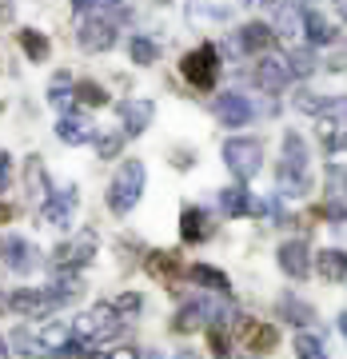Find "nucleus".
I'll list each match as a JSON object with an SVG mask.
<instances>
[{
  "label": "nucleus",
  "instance_id": "41",
  "mask_svg": "<svg viewBox=\"0 0 347 359\" xmlns=\"http://www.w3.org/2000/svg\"><path fill=\"white\" fill-rule=\"evenodd\" d=\"M8 184H13V168H8V156L0 152V192H4Z\"/></svg>",
  "mask_w": 347,
  "mask_h": 359
},
{
  "label": "nucleus",
  "instance_id": "9",
  "mask_svg": "<svg viewBox=\"0 0 347 359\" xmlns=\"http://www.w3.org/2000/svg\"><path fill=\"white\" fill-rule=\"evenodd\" d=\"M76 40L84 52H108L116 44V25L108 16H88V20H80Z\"/></svg>",
  "mask_w": 347,
  "mask_h": 359
},
{
  "label": "nucleus",
  "instance_id": "2",
  "mask_svg": "<svg viewBox=\"0 0 347 359\" xmlns=\"http://www.w3.org/2000/svg\"><path fill=\"white\" fill-rule=\"evenodd\" d=\"M144 180H148V172H144L140 160H124V164L116 168L112 184H108V208H112L116 216H128L132 208L140 204Z\"/></svg>",
  "mask_w": 347,
  "mask_h": 359
},
{
  "label": "nucleus",
  "instance_id": "10",
  "mask_svg": "<svg viewBox=\"0 0 347 359\" xmlns=\"http://www.w3.org/2000/svg\"><path fill=\"white\" fill-rule=\"evenodd\" d=\"M327 219H347V168L332 164L327 168V192H323V208Z\"/></svg>",
  "mask_w": 347,
  "mask_h": 359
},
{
  "label": "nucleus",
  "instance_id": "40",
  "mask_svg": "<svg viewBox=\"0 0 347 359\" xmlns=\"http://www.w3.org/2000/svg\"><path fill=\"white\" fill-rule=\"evenodd\" d=\"M96 359H140V351L136 347H112V351H104V355Z\"/></svg>",
  "mask_w": 347,
  "mask_h": 359
},
{
  "label": "nucleus",
  "instance_id": "36",
  "mask_svg": "<svg viewBox=\"0 0 347 359\" xmlns=\"http://www.w3.org/2000/svg\"><path fill=\"white\" fill-rule=\"evenodd\" d=\"M13 347L20 351V355H40V351H44V347H40V339H32L25 327H20V332H13Z\"/></svg>",
  "mask_w": 347,
  "mask_h": 359
},
{
  "label": "nucleus",
  "instance_id": "43",
  "mask_svg": "<svg viewBox=\"0 0 347 359\" xmlns=\"http://www.w3.org/2000/svg\"><path fill=\"white\" fill-rule=\"evenodd\" d=\"M8 216H13V208H8V204H0V224H4Z\"/></svg>",
  "mask_w": 347,
  "mask_h": 359
},
{
  "label": "nucleus",
  "instance_id": "27",
  "mask_svg": "<svg viewBox=\"0 0 347 359\" xmlns=\"http://www.w3.org/2000/svg\"><path fill=\"white\" fill-rule=\"evenodd\" d=\"M20 48L28 52V60H48V36H44V32H36V28H25V32H20Z\"/></svg>",
  "mask_w": 347,
  "mask_h": 359
},
{
  "label": "nucleus",
  "instance_id": "29",
  "mask_svg": "<svg viewBox=\"0 0 347 359\" xmlns=\"http://www.w3.org/2000/svg\"><path fill=\"white\" fill-rule=\"evenodd\" d=\"M275 344H280V332H275L271 323H256V327L247 332V347H252V351H259V355H264V351H271Z\"/></svg>",
  "mask_w": 347,
  "mask_h": 359
},
{
  "label": "nucleus",
  "instance_id": "31",
  "mask_svg": "<svg viewBox=\"0 0 347 359\" xmlns=\"http://www.w3.org/2000/svg\"><path fill=\"white\" fill-rule=\"evenodd\" d=\"M283 60L292 68V76H311V72H315V52L311 48H292Z\"/></svg>",
  "mask_w": 347,
  "mask_h": 359
},
{
  "label": "nucleus",
  "instance_id": "49",
  "mask_svg": "<svg viewBox=\"0 0 347 359\" xmlns=\"http://www.w3.org/2000/svg\"><path fill=\"white\" fill-rule=\"evenodd\" d=\"M247 4H259V0H247Z\"/></svg>",
  "mask_w": 347,
  "mask_h": 359
},
{
  "label": "nucleus",
  "instance_id": "50",
  "mask_svg": "<svg viewBox=\"0 0 347 359\" xmlns=\"http://www.w3.org/2000/svg\"><path fill=\"white\" fill-rule=\"evenodd\" d=\"M152 359H164V355H152Z\"/></svg>",
  "mask_w": 347,
  "mask_h": 359
},
{
  "label": "nucleus",
  "instance_id": "8",
  "mask_svg": "<svg viewBox=\"0 0 347 359\" xmlns=\"http://www.w3.org/2000/svg\"><path fill=\"white\" fill-rule=\"evenodd\" d=\"M92 256H96V236L84 231V236H76V240H68V244H60L56 252H52V268L56 271H76V268H84Z\"/></svg>",
  "mask_w": 347,
  "mask_h": 359
},
{
  "label": "nucleus",
  "instance_id": "42",
  "mask_svg": "<svg viewBox=\"0 0 347 359\" xmlns=\"http://www.w3.org/2000/svg\"><path fill=\"white\" fill-rule=\"evenodd\" d=\"M92 4H120V0H72V8H76V13H88Z\"/></svg>",
  "mask_w": 347,
  "mask_h": 359
},
{
  "label": "nucleus",
  "instance_id": "17",
  "mask_svg": "<svg viewBox=\"0 0 347 359\" xmlns=\"http://www.w3.org/2000/svg\"><path fill=\"white\" fill-rule=\"evenodd\" d=\"M280 268L287 271L292 280H308V271H311L308 244H304V240H287V244H280Z\"/></svg>",
  "mask_w": 347,
  "mask_h": 359
},
{
  "label": "nucleus",
  "instance_id": "33",
  "mask_svg": "<svg viewBox=\"0 0 347 359\" xmlns=\"http://www.w3.org/2000/svg\"><path fill=\"white\" fill-rule=\"evenodd\" d=\"M323 351H327V347H323L320 335H311V332H299L296 335V355L299 359H323Z\"/></svg>",
  "mask_w": 347,
  "mask_h": 359
},
{
  "label": "nucleus",
  "instance_id": "5",
  "mask_svg": "<svg viewBox=\"0 0 347 359\" xmlns=\"http://www.w3.org/2000/svg\"><path fill=\"white\" fill-rule=\"evenodd\" d=\"M180 72L188 84H196V88H216L219 80V52L216 44H200V48H192L188 56L180 60Z\"/></svg>",
  "mask_w": 347,
  "mask_h": 359
},
{
  "label": "nucleus",
  "instance_id": "30",
  "mask_svg": "<svg viewBox=\"0 0 347 359\" xmlns=\"http://www.w3.org/2000/svg\"><path fill=\"white\" fill-rule=\"evenodd\" d=\"M72 100H76V92H72L68 76L60 72V76L52 80V88H48V104H52V108H60V112H68V108H72Z\"/></svg>",
  "mask_w": 347,
  "mask_h": 359
},
{
  "label": "nucleus",
  "instance_id": "25",
  "mask_svg": "<svg viewBox=\"0 0 347 359\" xmlns=\"http://www.w3.org/2000/svg\"><path fill=\"white\" fill-rule=\"evenodd\" d=\"M148 271H152L156 280L176 283V276H180V259L172 256V252H152V259H148Z\"/></svg>",
  "mask_w": 347,
  "mask_h": 359
},
{
  "label": "nucleus",
  "instance_id": "4",
  "mask_svg": "<svg viewBox=\"0 0 347 359\" xmlns=\"http://www.w3.org/2000/svg\"><path fill=\"white\" fill-rule=\"evenodd\" d=\"M224 164L236 180H252L259 176V164H264V144L252 140V136H236V140L224 144Z\"/></svg>",
  "mask_w": 347,
  "mask_h": 359
},
{
  "label": "nucleus",
  "instance_id": "47",
  "mask_svg": "<svg viewBox=\"0 0 347 359\" xmlns=\"http://www.w3.org/2000/svg\"><path fill=\"white\" fill-rule=\"evenodd\" d=\"M176 359H196V355H192V351H180V355H176Z\"/></svg>",
  "mask_w": 347,
  "mask_h": 359
},
{
  "label": "nucleus",
  "instance_id": "12",
  "mask_svg": "<svg viewBox=\"0 0 347 359\" xmlns=\"http://www.w3.org/2000/svg\"><path fill=\"white\" fill-rule=\"evenodd\" d=\"M216 116H219L224 128H244L247 120L256 116V108H252V100L240 96V92H224V96H216Z\"/></svg>",
  "mask_w": 347,
  "mask_h": 359
},
{
  "label": "nucleus",
  "instance_id": "37",
  "mask_svg": "<svg viewBox=\"0 0 347 359\" xmlns=\"http://www.w3.org/2000/svg\"><path fill=\"white\" fill-rule=\"evenodd\" d=\"M120 144H124V136H120V132H112V136H100V140H96V148H100L104 160H112V156L120 152Z\"/></svg>",
  "mask_w": 347,
  "mask_h": 359
},
{
  "label": "nucleus",
  "instance_id": "18",
  "mask_svg": "<svg viewBox=\"0 0 347 359\" xmlns=\"http://www.w3.org/2000/svg\"><path fill=\"white\" fill-rule=\"evenodd\" d=\"M275 32L287 40L304 32V8H299L296 0H275Z\"/></svg>",
  "mask_w": 347,
  "mask_h": 359
},
{
  "label": "nucleus",
  "instance_id": "15",
  "mask_svg": "<svg viewBox=\"0 0 347 359\" xmlns=\"http://www.w3.org/2000/svg\"><path fill=\"white\" fill-rule=\"evenodd\" d=\"M180 236H184V244H204V240L216 236V224H212V216H207L204 208H184L180 212Z\"/></svg>",
  "mask_w": 347,
  "mask_h": 359
},
{
  "label": "nucleus",
  "instance_id": "26",
  "mask_svg": "<svg viewBox=\"0 0 347 359\" xmlns=\"http://www.w3.org/2000/svg\"><path fill=\"white\" fill-rule=\"evenodd\" d=\"M304 32L311 36V44H332V40H335V28L327 25L315 8H308V13H304Z\"/></svg>",
  "mask_w": 347,
  "mask_h": 359
},
{
  "label": "nucleus",
  "instance_id": "3",
  "mask_svg": "<svg viewBox=\"0 0 347 359\" xmlns=\"http://www.w3.org/2000/svg\"><path fill=\"white\" fill-rule=\"evenodd\" d=\"M120 323H124V316L116 311V304H96V308H88L76 320L72 335H76L80 344H100V339H112L120 332Z\"/></svg>",
  "mask_w": 347,
  "mask_h": 359
},
{
  "label": "nucleus",
  "instance_id": "44",
  "mask_svg": "<svg viewBox=\"0 0 347 359\" xmlns=\"http://www.w3.org/2000/svg\"><path fill=\"white\" fill-rule=\"evenodd\" d=\"M339 332H343V339H347V311L339 316Z\"/></svg>",
  "mask_w": 347,
  "mask_h": 359
},
{
  "label": "nucleus",
  "instance_id": "24",
  "mask_svg": "<svg viewBox=\"0 0 347 359\" xmlns=\"http://www.w3.org/2000/svg\"><path fill=\"white\" fill-rule=\"evenodd\" d=\"M271 32L268 25H247V28H240V48L244 52H268L271 48Z\"/></svg>",
  "mask_w": 347,
  "mask_h": 359
},
{
  "label": "nucleus",
  "instance_id": "22",
  "mask_svg": "<svg viewBox=\"0 0 347 359\" xmlns=\"http://www.w3.org/2000/svg\"><path fill=\"white\" fill-rule=\"evenodd\" d=\"M56 136L64 144H72V148H80V144H88L92 136H96V128H92L88 120H80V116H64V120L56 124Z\"/></svg>",
  "mask_w": 347,
  "mask_h": 359
},
{
  "label": "nucleus",
  "instance_id": "7",
  "mask_svg": "<svg viewBox=\"0 0 347 359\" xmlns=\"http://www.w3.org/2000/svg\"><path fill=\"white\" fill-rule=\"evenodd\" d=\"M0 264L8 271H16V276H28V271H36L40 252H36L32 240H25V236H4V240H0Z\"/></svg>",
  "mask_w": 347,
  "mask_h": 359
},
{
  "label": "nucleus",
  "instance_id": "23",
  "mask_svg": "<svg viewBox=\"0 0 347 359\" xmlns=\"http://www.w3.org/2000/svg\"><path fill=\"white\" fill-rule=\"evenodd\" d=\"M280 316H283V320H292V323H299V327L315 323V308L304 304L299 295H283V299H280Z\"/></svg>",
  "mask_w": 347,
  "mask_h": 359
},
{
  "label": "nucleus",
  "instance_id": "6",
  "mask_svg": "<svg viewBox=\"0 0 347 359\" xmlns=\"http://www.w3.org/2000/svg\"><path fill=\"white\" fill-rule=\"evenodd\" d=\"M320 144L323 152H339L347 144V96L327 100L320 112Z\"/></svg>",
  "mask_w": 347,
  "mask_h": 359
},
{
  "label": "nucleus",
  "instance_id": "35",
  "mask_svg": "<svg viewBox=\"0 0 347 359\" xmlns=\"http://www.w3.org/2000/svg\"><path fill=\"white\" fill-rule=\"evenodd\" d=\"M323 104H327V100H323V96H315V92H308V88L296 92V108H299V112H315V116H320Z\"/></svg>",
  "mask_w": 347,
  "mask_h": 359
},
{
  "label": "nucleus",
  "instance_id": "20",
  "mask_svg": "<svg viewBox=\"0 0 347 359\" xmlns=\"http://www.w3.org/2000/svg\"><path fill=\"white\" fill-rule=\"evenodd\" d=\"M188 280L200 283V287H207V292H216V295H228L231 292L228 276H224L219 268H212V264H192V268H188Z\"/></svg>",
  "mask_w": 347,
  "mask_h": 359
},
{
  "label": "nucleus",
  "instance_id": "28",
  "mask_svg": "<svg viewBox=\"0 0 347 359\" xmlns=\"http://www.w3.org/2000/svg\"><path fill=\"white\" fill-rule=\"evenodd\" d=\"M128 56H132V65H156V56H160V44L148 36H132L128 40Z\"/></svg>",
  "mask_w": 347,
  "mask_h": 359
},
{
  "label": "nucleus",
  "instance_id": "32",
  "mask_svg": "<svg viewBox=\"0 0 347 359\" xmlns=\"http://www.w3.org/2000/svg\"><path fill=\"white\" fill-rule=\"evenodd\" d=\"M36 339H40V347H44V351H60L64 344H72V332H68L64 323H48Z\"/></svg>",
  "mask_w": 347,
  "mask_h": 359
},
{
  "label": "nucleus",
  "instance_id": "48",
  "mask_svg": "<svg viewBox=\"0 0 347 359\" xmlns=\"http://www.w3.org/2000/svg\"><path fill=\"white\" fill-rule=\"evenodd\" d=\"M339 13H343V16H347V0H339Z\"/></svg>",
  "mask_w": 347,
  "mask_h": 359
},
{
  "label": "nucleus",
  "instance_id": "1",
  "mask_svg": "<svg viewBox=\"0 0 347 359\" xmlns=\"http://www.w3.org/2000/svg\"><path fill=\"white\" fill-rule=\"evenodd\" d=\"M311 172H308V144L299 132L283 136V160H280V196H308Z\"/></svg>",
  "mask_w": 347,
  "mask_h": 359
},
{
  "label": "nucleus",
  "instance_id": "34",
  "mask_svg": "<svg viewBox=\"0 0 347 359\" xmlns=\"http://www.w3.org/2000/svg\"><path fill=\"white\" fill-rule=\"evenodd\" d=\"M76 96L84 104H92V108H100V104H108V92L100 88V84H92V80H84V84H80L76 88Z\"/></svg>",
  "mask_w": 347,
  "mask_h": 359
},
{
  "label": "nucleus",
  "instance_id": "39",
  "mask_svg": "<svg viewBox=\"0 0 347 359\" xmlns=\"http://www.w3.org/2000/svg\"><path fill=\"white\" fill-rule=\"evenodd\" d=\"M207 339H212L216 359H228V335H224V327H212V332H207Z\"/></svg>",
  "mask_w": 347,
  "mask_h": 359
},
{
  "label": "nucleus",
  "instance_id": "16",
  "mask_svg": "<svg viewBox=\"0 0 347 359\" xmlns=\"http://www.w3.org/2000/svg\"><path fill=\"white\" fill-rule=\"evenodd\" d=\"M116 116H120V124H124V136H140L148 124H152V100H120V108H116Z\"/></svg>",
  "mask_w": 347,
  "mask_h": 359
},
{
  "label": "nucleus",
  "instance_id": "46",
  "mask_svg": "<svg viewBox=\"0 0 347 359\" xmlns=\"http://www.w3.org/2000/svg\"><path fill=\"white\" fill-rule=\"evenodd\" d=\"M0 359H8V344L4 339H0Z\"/></svg>",
  "mask_w": 347,
  "mask_h": 359
},
{
  "label": "nucleus",
  "instance_id": "38",
  "mask_svg": "<svg viewBox=\"0 0 347 359\" xmlns=\"http://www.w3.org/2000/svg\"><path fill=\"white\" fill-rule=\"evenodd\" d=\"M140 308H144V299L136 292H128V295H120V299H116V311H120V316H136Z\"/></svg>",
  "mask_w": 347,
  "mask_h": 359
},
{
  "label": "nucleus",
  "instance_id": "11",
  "mask_svg": "<svg viewBox=\"0 0 347 359\" xmlns=\"http://www.w3.org/2000/svg\"><path fill=\"white\" fill-rule=\"evenodd\" d=\"M13 311H20L25 320H44L52 308H56V299H52L48 287H20V292H13Z\"/></svg>",
  "mask_w": 347,
  "mask_h": 359
},
{
  "label": "nucleus",
  "instance_id": "19",
  "mask_svg": "<svg viewBox=\"0 0 347 359\" xmlns=\"http://www.w3.org/2000/svg\"><path fill=\"white\" fill-rule=\"evenodd\" d=\"M315 268H320V276L327 283H347V252L327 248V252H320V256H315Z\"/></svg>",
  "mask_w": 347,
  "mask_h": 359
},
{
  "label": "nucleus",
  "instance_id": "45",
  "mask_svg": "<svg viewBox=\"0 0 347 359\" xmlns=\"http://www.w3.org/2000/svg\"><path fill=\"white\" fill-rule=\"evenodd\" d=\"M8 16H13L8 13V4H0V20H8Z\"/></svg>",
  "mask_w": 347,
  "mask_h": 359
},
{
  "label": "nucleus",
  "instance_id": "14",
  "mask_svg": "<svg viewBox=\"0 0 347 359\" xmlns=\"http://www.w3.org/2000/svg\"><path fill=\"white\" fill-rule=\"evenodd\" d=\"M252 76H256V84L264 92H283V88H287V80H292V68H287L283 56H264Z\"/></svg>",
  "mask_w": 347,
  "mask_h": 359
},
{
  "label": "nucleus",
  "instance_id": "21",
  "mask_svg": "<svg viewBox=\"0 0 347 359\" xmlns=\"http://www.w3.org/2000/svg\"><path fill=\"white\" fill-rule=\"evenodd\" d=\"M219 208H224L228 216H256V200H252V192L240 188V184L219 192Z\"/></svg>",
  "mask_w": 347,
  "mask_h": 359
},
{
  "label": "nucleus",
  "instance_id": "13",
  "mask_svg": "<svg viewBox=\"0 0 347 359\" xmlns=\"http://www.w3.org/2000/svg\"><path fill=\"white\" fill-rule=\"evenodd\" d=\"M72 212H76V188H60V192L48 196V204L40 208V219L48 228H68L72 224Z\"/></svg>",
  "mask_w": 347,
  "mask_h": 359
}]
</instances>
